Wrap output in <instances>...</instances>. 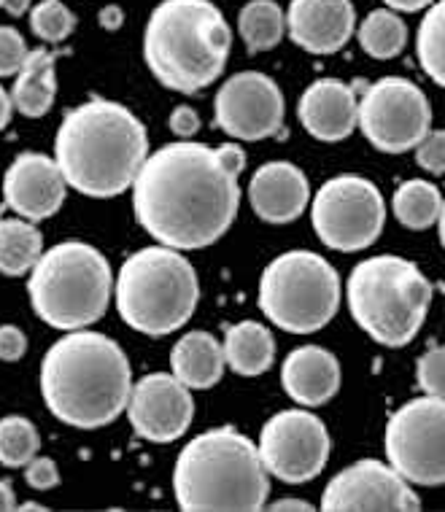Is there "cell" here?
Here are the masks:
<instances>
[{"mask_svg": "<svg viewBox=\"0 0 445 512\" xmlns=\"http://www.w3.org/2000/svg\"><path fill=\"white\" fill-rule=\"evenodd\" d=\"M394 216L408 230H429L443 219V195L435 184L413 178L394 192Z\"/></svg>", "mask_w": 445, "mask_h": 512, "instance_id": "484cf974", "label": "cell"}, {"mask_svg": "<svg viewBox=\"0 0 445 512\" xmlns=\"http://www.w3.org/2000/svg\"><path fill=\"white\" fill-rule=\"evenodd\" d=\"M146 154V127L114 100L95 98L71 108L54 138V162L65 184L95 200L127 192Z\"/></svg>", "mask_w": 445, "mask_h": 512, "instance_id": "7a4b0ae2", "label": "cell"}, {"mask_svg": "<svg viewBox=\"0 0 445 512\" xmlns=\"http://www.w3.org/2000/svg\"><path fill=\"white\" fill-rule=\"evenodd\" d=\"M173 491L184 512H254L267 504L270 475L246 434L216 426L181 451Z\"/></svg>", "mask_w": 445, "mask_h": 512, "instance_id": "277c9868", "label": "cell"}, {"mask_svg": "<svg viewBox=\"0 0 445 512\" xmlns=\"http://www.w3.org/2000/svg\"><path fill=\"white\" fill-rule=\"evenodd\" d=\"M27 351L25 332L14 324L0 327V362H19Z\"/></svg>", "mask_w": 445, "mask_h": 512, "instance_id": "d590c367", "label": "cell"}, {"mask_svg": "<svg viewBox=\"0 0 445 512\" xmlns=\"http://www.w3.org/2000/svg\"><path fill=\"white\" fill-rule=\"evenodd\" d=\"M216 157L222 162V168L230 173V176H241L243 170H246V151L241 146H235V143H222V146H216Z\"/></svg>", "mask_w": 445, "mask_h": 512, "instance_id": "74e56055", "label": "cell"}, {"mask_svg": "<svg viewBox=\"0 0 445 512\" xmlns=\"http://www.w3.org/2000/svg\"><path fill=\"white\" fill-rule=\"evenodd\" d=\"M286 33L311 54H335L351 41L356 11L351 0H292L284 14Z\"/></svg>", "mask_w": 445, "mask_h": 512, "instance_id": "ac0fdd59", "label": "cell"}, {"mask_svg": "<svg viewBox=\"0 0 445 512\" xmlns=\"http://www.w3.org/2000/svg\"><path fill=\"white\" fill-rule=\"evenodd\" d=\"M327 512H419L421 499L408 480L378 459L356 461L321 494Z\"/></svg>", "mask_w": 445, "mask_h": 512, "instance_id": "9a60e30c", "label": "cell"}, {"mask_svg": "<svg viewBox=\"0 0 445 512\" xmlns=\"http://www.w3.org/2000/svg\"><path fill=\"white\" fill-rule=\"evenodd\" d=\"M311 200L308 178L292 162H267L249 184V203L267 224H289L300 219Z\"/></svg>", "mask_w": 445, "mask_h": 512, "instance_id": "d6986e66", "label": "cell"}, {"mask_svg": "<svg viewBox=\"0 0 445 512\" xmlns=\"http://www.w3.org/2000/svg\"><path fill=\"white\" fill-rule=\"evenodd\" d=\"M356 127L383 154H405L432 130V106L419 84L386 76L356 103Z\"/></svg>", "mask_w": 445, "mask_h": 512, "instance_id": "7c38bea8", "label": "cell"}, {"mask_svg": "<svg viewBox=\"0 0 445 512\" xmlns=\"http://www.w3.org/2000/svg\"><path fill=\"white\" fill-rule=\"evenodd\" d=\"M338 270L313 251L276 256L259 278V308L270 324L292 335L327 327L340 308Z\"/></svg>", "mask_w": 445, "mask_h": 512, "instance_id": "9c48e42d", "label": "cell"}, {"mask_svg": "<svg viewBox=\"0 0 445 512\" xmlns=\"http://www.w3.org/2000/svg\"><path fill=\"white\" fill-rule=\"evenodd\" d=\"M76 27L73 11L63 0H41L30 9V30L46 44H60L71 36Z\"/></svg>", "mask_w": 445, "mask_h": 512, "instance_id": "4dcf8cb0", "label": "cell"}, {"mask_svg": "<svg viewBox=\"0 0 445 512\" xmlns=\"http://www.w3.org/2000/svg\"><path fill=\"white\" fill-rule=\"evenodd\" d=\"M0 9L6 11V14H11V17H22V14L30 11V0H3Z\"/></svg>", "mask_w": 445, "mask_h": 512, "instance_id": "ee69618b", "label": "cell"}, {"mask_svg": "<svg viewBox=\"0 0 445 512\" xmlns=\"http://www.w3.org/2000/svg\"><path fill=\"white\" fill-rule=\"evenodd\" d=\"M330 434L319 415L303 407L281 410L259 432V459L267 475L297 486L319 477L330 459Z\"/></svg>", "mask_w": 445, "mask_h": 512, "instance_id": "4fadbf2b", "label": "cell"}, {"mask_svg": "<svg viewBox=\"0 0 445 512\" xmlns=\"http://www.w3.org/2000/svg\"><path fill=\"white\" fill-rule=\"evenodd\" d=\"M313 232L332 251L354 254L381 238L386 203L373 181L346 173L321 186L311 205Z\"/></svg>", "mask_w": 445, "mask_h": 512, "instance_id": "30bf717a", "label": "cell"}, {"mask_svg": "<svg viewBox=\"0 0 445 512\" xmlns=\"http://www.w3.org/2000/svg\"><path fill=\"white\" fill-rule=\"evenodd\" d=\"M14 111L27 119H38L52 111L57 98V76H54V54L46 49L27 52L17 73V84L9 92Z\"/></svg>", "mask_w": 445, "mask_h": 512, "instance_id": "cb8c5ba5", "label": "cell"}, {"mask_svg": "<svg viewBox=\"0 0 445 512\" xmlns=\"http://www.w3.org/2000/svg\"><path fill=\"white\" fill-rule=\"evenodd\" d=\"M386 6L392 11H405V14H413V11H421V9H429L435 0H383Z\"/></svg>", "mask_w": 445, "mask_h": 512, "instance_id": "ab89813d", "label": "cell"}, {"mask_svg": "<svg viewBox=\"0 0 445 512\" xmlns=\"http://www.w3.org/2000/svg\"><path fill=\"white\" fill-rule=\"evenodd\" d=\"M232 30L211 0H162L143 33V60L162 87L195 95L222 76Z\"/></svg>", "mask_w": 445, "mask_h": 512, "instance_id": "5b68a950", "label": "cell"}, {"mask_svg": "<svg viewBox=\"0 0 445 512\" xmlns=\"http://www.w3.org/2000/svg\"><path fill=\"white\" fill-rule=\"evenodd\" d=\"M356 89L340 79H319L305 89L297 114L313 138L324 143L346 141L356 130Z\"/></svg>", "mask_w": 445, "mask_h": 512, "instance_id": "ffe728a7", "label": "cell"}, {"mask_svg": "<svg viewBox=\"0 0 445 512\" xmlns=\"http://www.w3.org/2000/svg\"><path fill=\"white\" fill-rule=\"evenodd\" d=\"M222 343L211 332L195 329L181 337L170 351V370L189 391L211 389L224 375Z\"/></svg>", "mask_w": 445, "mask_h": 512, "instance_id": "7402d4cb", "label": "cell"}, {"mask_svg": "<svg viewBox=\"0 0 445 512\" xmlns=\"http://www.w3.org/2000/svg\"><path fill=\"white\" fill-rule=\"evenodd\" d=\"M356 38L370 57L392 60L408 44V27L392 9H375L356 30Z\"/></svg>", "mask_w": 445, "mask_h": 512, "instance_id": "83f0119b", "label": "cell"}, {"mask_svg": "<svg viewBox=\"0 0 445 512\" xmlns=\"http://www.w3.org/2000/svg\"><path fill=\"white\" fill-rule=\"evenodd\" d=\"M170 133L178 135L181 141H189L192 135L200 133V116H197L195 108L189 106H178L168 119Z\"/></svg>", "mask_w": 445, "mask_h": 512, "instance_id": "8d00e7d4", "label": "cell"}, {"mask_svg": "<svg viewBox=\"0 0 445 512\" xmlns=\"http://www.w3.org/2000/svg\"><path fill=\"white\" fill-rule=\"evenodd\" d=\"M135 219L160 246L195 251L227 235L241 205L238 178L216 149L178 141L146 154L133 181Z\"/></svg>", "mask_w": 445, "mask_h": 512, "instance_id": "6da1fadb", "label": "cell"}, {"mask_svg": "<svg viewBox=\"0 0 445 512\" xmlns=\"http://www.w3.org/2000/svg\"><path fill=\"white\" fill-rule=\"evenodd\" d=\"M416 54L424 73L435 81L437 87L445 84V9L443 3H432L421 19L419 36H416Z\"/></svg>", "mask_w": 445, "mask_h": 512, "instance_id": "f1b7e54d", "label": "cell"}, {"mask_svg": "<svg viewBox=\"0 0 445 512\" xmlns=\"http://www.w3.org/2000/svg\"><path fill=\"white\" fill-rule=\"evenodd\" d=\"M273 512H313V504L303 502V499H294V496H286L281 502L270 504Z\"/></svg>", "mask_w": 445, "mask_h": 512, "instance_id": "60d3db41", "label": "cell"}, {"mask_svg": "<svg viewBox=\"0 0 445 512\" xmlns=\"http://www.w3.org/2000/svg\"><path fill=\"white\" fill-rule=\"evenodd\" d=\"M0 3H3V0H0Z\"/></svg>", "mask_w": 445, "mask_h": 512, "instance_id": "bcb514c9", "label": "cell"}, {"mask_svg": "<svg viewBox=\"0 0 445 512\" xmlns=\"http://www.w3.org/2000/svg\"><path fill=\"white\" fill-rule=\"evenodd\" d=\"M216 124L238 141H265L284 124V95L276 81L259 71L235 73L214 100Z\"/></svg>", "mask_w": 445, "mask_h": 512, "instance_id": "5bb4252c", "label": "cell"}, {"mask_svg": "<svg viewBox=\"0 0 445 512\" xmlns=\"http://www.w3.org/2000/svg\"><path fill=\"white\" fill-rule=\"evenodd\" d=\"M11 114H14V103H11V95L6 89L0 87V133L9 127L11 122Z\"/></svg>", "mask_w": 445, "mask_h": 512, "instance_id": "b9f144b4", "label": "cell"}, {"mask_svg": "<svg viewBox=\"0 0 445 512\" xmlns=\"http://www.w3.org/2000/svg\"><path fill=\"white\" fill-rule=\"evenodd\" d=\"M346 297L354 321L375 343L402 348L427 321L432 283L410 259L381 254L351 270Z\"/></svg>", "mask_w": 445, "mask_h": 512, "instance_id": "52a82bcc", "label": "cell"}, {"mask_svg": "<svg viewBox=\"0 0 445 512\" xmlns=\"http://www.w3.org/2000/svg\"><path fill=\"white\" fill-rule=\"evenodd\" d=\"M383 448L389 467L410 486H443L445 480V402L443 397L410 399L392 413Z\"/></svg>", "mask_w": 445, "mask_h": 512, "instance_id": "8fae6325", "label": "cell"}, {"mask_svg": "<svg viewBox=\"0 0 445 512\" xmlns=\"http://www.w3.org/2000/svg\"><path fill=\"white\" fill-rule=\"evenodd\" d=\"M41 437L33 421L22 415H6L0 418V464L9 469L25 467L27 461L38 456Z\"/></svg>", "mask_w": 445, "mask_h": 512, "instance_id": "f546056e", "label": "cell"}, {"mask_svg": "<svg viewBox=\"0 0 445 512\" xmlns=\"http://www.w3.org/2000/svg\"><path fill=\"white\" fill-rule=\"evenodd\" d=\"M114 300L127 327L165 337L195 316L200 281L187 256L170 246H149L127 259L114 281Z\"/></svg>", "mask_w": 445, "mask_h": 512, "instance_id": "ba28073f", "label": "cell"}, {"mask_svg": "<svg viewBox=\"0 0 445 512\" xmlns=\"http://www.w3.org/2000/svg\"><path fill=\"white\" fill-rule=\"evenodd\" d=\"M41 254H44V238L33 221L19 216L0 219V273L11 278L30 273Z\"/></svg>", "mask_w": 445, "mask_h": 512, "instance_id": "d4e9b609", "label": "cell"}, {"mask_svg": "<svg viewBox=\"0 0 445 512\" xmlns=\"http://www.w3.org/2000/svg\"><path fill=\"white\" fill-rule=\"evenodd\" d=\"M281 383L289 399H294L297 405H327L343 383L338 356L319 345H303L286 356L281 367Z\"/></svg>", "mask_w": 445, "mask_h": 512, "instance_id": "44dd1931", "label": "cell"}, {"mask_svg": "<svg viewBox=\"0 0 445 512\" xmlns=\"http://www.w3.org/2000/svg\"><path fill=\"white\" fill-rule=\"evenodd\" d=\"M65 192H68V184L54 157H46L38 151L19 154L3 176L6 205L19 219L33 221V224L60 211L65 203Z\"/></svg>", "mask_w": 445, "mask_h": 512, "instance_id": "e0dca14e", "label": "cell"}, {"mask_svg": "<svg viewBox=\"0 0 445 512\" xmlns=\"http://www.w3.org/2000/svg\"><path fill=\"white\" fill-rule=\"evenodd\" d=\"M133 370L108 335L73 329L46 351L41 394L54 418L76 429H100L125 413Z\"/></svg>", "mask_w": 445, "mask_h": 512, "instance_id": "3957f363", "label": "cell"}, {"mask_svg": "<svg viewBox=\"0 0 445 512\" xmlns=\"http://www.w3.org/2000/svg\"><path fill=\"white\" fill-rule=\"evenodd\" d=\"M224 362L243 378L265 375L276 362V337L259 321H241L224 332Z\"/></svg>", "mask_w": 445, "mask_h": 512, "instance_id": "603a6c76", "label": "cell"}, {"mask_svg": "<svg viewBox=\"0 0 445 512\" xmlns=\"http://www.w3.org/2000/svg\"><path fill=\"white\" fill-rule=\"evenodd\" d=\"M416 383L429 397H443L445 391V354L440 343H432L416 362Z\"/></svg>", "mask_w": 445, "mask_h": 512, "instance_id": "1f68e13d", "label": "cell"}, {"mask_svg": "<svg viewBox=\"0 0 445 512\" xmlns=\"http://www.w3.org/2000/svg\"><path fill=\"white\" fill-rule=\"evenodd\" d=\"M98 19L106 30H119V27L125 25V11L119 9V6H106V9L100 11Z\"/></svg>", "mask_w": 445, "mask_h": 512, "instance_id": "f35d334b", "label": "cell"}, {"mask_svg": "<svg viewBox=\"0 0 445 512\" xmlns=\"http://www.w3.org/2000/svg\"><path fill=\"white\" fill-rule=\"evenodd\" d=\"M27 52H30V49H27L25 38H22V33H19L17 27L0 25V79L19 73Z\"/></svg>", "mask_w": 445, "mask_h": 512, "instance_id": "d6a6232c", "label": "cell"}, {"mask_svg": "<svg viewBox=\"0 0 445 512\" xmlns=\"http://www.w3.org/2000/svg\"><path fill=\"white\" fill-rule=\"evenodd\" d=\"M17 510H38V512H44L46 507H41V504H19Z\"/></svg>", "mask_w": 445, "mask_h": 512, "instance_id": "f6af8a7d", "label": "cell"}, {"mask_svg": "<svg viewBox=\"0 0 445 512\" xmlns=\"http://www.w3.org/2000/svg\"><path fill=\"white\" fill-rule=\"evenodd\" d=\"M17 510V496L11 491V486L6 480H0V512Z\"/></svg>", "mask_w": 445, "mask_h": 512, "instance_id": "7bdbcfd3", "label": "cell"}, {"mask_svg": "<svg viewBox=\"0 0 445 512\" xmlns=\"http://www.w3.org/2000/svg\"><path fill=\"white\" fill-rule=\"evenodd\" d=\"M416 162L429 176H443L445 173V133L443 130H429L416 146Z\"/></svg>", "mask_w": 445, "mask_h": 512, "instance_id": "836d02e7", "label": "cell"}, {"mask_svg": "<svg viewBox=\"0 0 445 512\" xmlns=\"http://www.w3.org/2000/svg\"><path fill=\"white\" fill-rule=\"evenodd\" d=\"M27 294L46 327L60 332L87 329L106 316L114 275L98 248L81 240H63L38 256Z\"/></svg>", "mask_w": 445, "mask_h": 512, "instance_id": "8992f818", "label": "cell"}, {"mask_svg": "<svg viewBox=\"0 0 445 512\" xmlns=\"http://www.w3.org/2000/svg\"><path fill=\"white\" fill-rule=\"evenodd\" d=\"M25 480L33 491H52L60 483V469L46 456H33L25 464Z\"/></svg>", "mask_w": 445, "mask_h": 512, "instance_id": "e575fe53", "label": "cell"}, {"mask_svg": "<svg viewBox=\"0 0 445 512\" xmlns=\"http://www.w3.org/2000/svg\"><path fill=\"white\" fill-rule=\"evenodd\" d=\"M125 413L138 437L168 445L189 432L195 418V399L173 372H152L133 383Z\"/></svg>", "mask_w": 445, "mask_h": 512, "instance_id": "2e32d148", "label": "cell"}, {"mask_svg": "<svg viewBox=\"0 0 445 512\" xmlns=\"http://www.w3.org/2000/svg\"><path fill=\"white\" fill-rule=\"evenodd\" d=\"M238 30L251 54L270 52L284 38V11L278 9V3L273 0H251L238 17Z\"/></svg>", "mask_w": 445, "mask_h": 512, "instance_id": "4316f807", "label": "cell"}]
</instances>
